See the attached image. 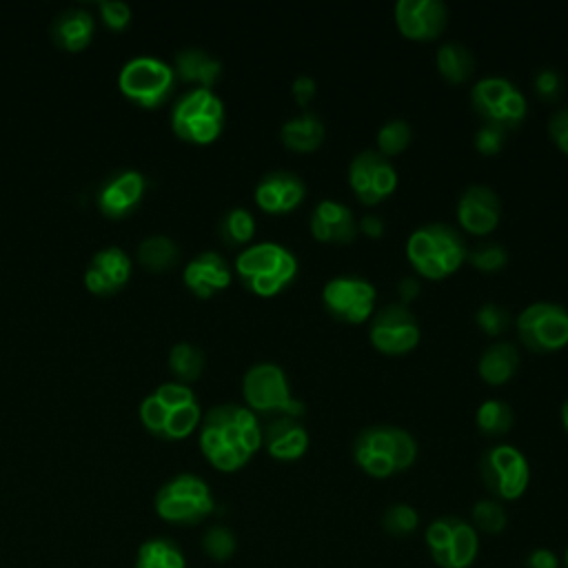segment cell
I'll return each instance as SVG.
<instances>
[{"mask_svg": "<svg viewBox=\"0 0 568 568\" xmlns=\"http://www.w3.org/2000/svg\"><path fill=\"white\" fill-rule=\"evenodd\" d=\"M257 209L271 215H284L297 209L306 197V182L286 169L264 173L253 191Z\"/></svg>", "mask_w": 568, "mask_h": 568, "instance_id": "obj_19", "label": "cell"}, {"mask_svg": "<svg viewBox=\"0 0 568 568\" xmlns=\"http://www.w3.org/2000/svg\"><path fill=\"white\" fill-rule=\"evenodd\" d=\"M457 224L470 235H488L501 220V200L488 184L466 186L455 204Z\"/></svg>", "mask_w": 568, "mask_h": 568, "instance_id": "obj_18", "label": "cell"}, {"mask_svg": "<svg viewBox=\"0 0 568 568\" xmlns=\"http://www.w3.org/2000/svg\"><path fill=\"white\" fill-rule=\"evenodd\" d=\"M131 275V260L120 246L100 248L84 271V284L98 295L115 293Z\"/></svg>", "mask_w": 568, "mask_h": 568, "instance_id": "obj_22", "label": "cell"}, {"mask_svg": "<svg viewBox=\"0 0 568 568\" xmlns=\"http://www.w3.org/2000/svg\"><path fill=\"white\" fill-rule=\"evenodd\" d=\"M357 231H362L368 237H382L386 231V222L379 213H364L357 220Z\"/></svg>", "mask_w": 568, "mask_h": 568, "instance_id": "obj_47", "label": "cell"}, {"mask_svg": "<svg viewBox=\"0 0 568 568\" xmlns=\"http://www.w3.org/2000/svg\"><path fill=\"white\" fill-rule=\"evenodd\" d=\"M204 351L191 342H178L169 351V368L178 377L175 382H195L204 371Z\"/></svg>", "mask_w": 568, "mask_h": 568, "instance_id": "obj_33", "label": "cell"}, {"mask_svg": "<svg viewBox=\"0 0 568 568\" xmlns=\"http://www.w3.org/2000/svg\"><path fill=\"white\" fill-rule=\"evenodd\" d=\"M320 300L324 311L344 324H364L377 311L375 284L355 273H342L326 280Z\"/></svg>", "mask_w": 568, "mask_h": 568, "instance_id": "obj_13", "label": "cell"}, {"mask_svg": "<svg viewBox=\"0 0 568 568\" xmlns=\"http://www.w3.org/2000/svg\"><path fill=\"white\" fill-rule=\"evenodd\" d=\"M215 510L209 484L191 473L171 477L155 493V513L160 519L178 526H195Z\"/></svg>", "mask_w": 568, "mask_h": 568, "instance_id": "obj_7", "label": "cell"}, {"mask_svg": "<svg viewBox=\"0 0 568 568\" xmlns=\"http://www.w3.org/2000/svg\"><path fill=\"white\" fill-rule=\"evenodd\" d=\"M424 544L437 568H470L479 555V532L459 515H442L424 530Z\"/></svg>", "mask_w": 568, "mask_h": 568, "instance_id": "obj_8", "label": "cell"}, {"mask_svg": "<svg viewBox=\"0 0 568 568\" xmlns=\"http://www.w3.org/2000/svg\"><path fill=\"white\" fill-rule=\"evenodd\" d=\"M419 291H422V286H419V280L417 277H402L399 282H397V295H399V304H404V306H408L417 295H419Z\"/></svg>", "mask_w": 568, "mask_h": 568, "instance_id": "obj_48", "label": "cell"}, {"mask_svg": "<svg viewBox=\"0 0 568 568\" xmlns=\"http://www.w3.org/2000/svg\"><path fill=\"white\" fill-rule=\"evenodd\" d=\"M255 215L244 206L229 209L217 224V233L226 246H248L255 235Z\"/></svg>", "mask_w": 568, "mask_h": 568, "instance_id": "obj_32", "label": "cell"}, {"mask_svg": "<svg viewBox=\"0 0 568 568\" xmlns=\"http://www.w3.org/2000/svg\"><path fill=\"white\" fill-rule=\"evenodd\" d=\"M413 140V126L404 120V118H390L386 120L379 129H377V135H375V144L384 158H395L399 153H404L408 149Z\"/></svg>", "mask_w": 568, "mask_h": 568, "instance_id": "obj_36", "label": "cell"}, {"mask_svg": "<svg viewBox=\"0 0 568 568\" xmlns=\"http://www.w3.org/2000/svg\"><path fill=\"white\" fill-rule=\"evenodd\" d=\"M315 93H317V82H315L313 75L300 73V75L293 78V82H291V98L295 100L300 111L308 109V104L313 102Z\"/></svg>", "mask_w": 568, "mask_h": 568, "instance_id": "obj_44", "label": "cell"}, {"mask_svg": "<svg viewBox=\"0 0 568 568\" xmlns=\"http://www.w3.org/2000/svg\"><path fill=\"white\" fill-rule=\"evenodd\" d=\"M138 260L149 271H169L180 260V248L166 235H149L138 246Z\"/></svg>", "mask_w": 568, "mask_h": 568, "instance_id": "obj_34", "label": "cell"}, {"mask_svg": "<svg viewBox=\"0 0 568 568\" xmlns=\"http://www.w3.org/2000/svg\"><path fill=\"white\" fill-rule=\"evenodd\" d=\"M559 419H561V426L566 428V433H568V399L561 404V408H559Z\"/></svg>", "mask_w": 568, "mask_h": 568, "instance_id": "obj_49", "label": "cell"}, {"mask_svg": "<svg viewBox=\"0 0 568 568\" xmlns=\"http://www.w3.org/2000/svg\"><path fill=\"white\" fill-rule=\"evenodd\" d=\"M173 73L184 82L195 84V89H213L222 75V62L204 49L189 47L175 53Z\"/></svg>", "mask_w": 568, "mask_h": 568, "instance_id": "obj_27", "label": "cell"}, {"mask_svg": "<svg viewBox=\"0 0 568 568\" xmlns=\"http://www.w3.org/2000/svg\"><path fill=\"white\" fill-rule=\"evenodd\" d=\"M519 342L530 353H555L568 346V308L559 302L537 300L515 317Z\"/></svg>", "mask_w": 568, "mask_h": 568, "instance_id": "obj_12", "label": "cell"}, {"mask_svg": "<svg viewBox=\"0 0 568 568\" xmlns=\"http://www.w3.org/2000/svg\"><path fill=\"white\" fill-rule=\"evenodd\" d=\"M368 339L377 353L397 357L417 348L422 339V326L408 306L388 302L377 306L368 320Z\"/></svg>", "mask_w": 568, "mask_h": 568, "instance_id": "obj_14", "label": "cell"}, {"mask_svg": "<svg viewBox=\"0 0 568 568\" xmlns=\"http://www.w3.org/2000/svg\"><path fill=\"white\" fill-rule=\"evenodd\" d=\"M475 424L477 430L484 437H504L510 433L513 424H515V413L513 406L506 399L499 397H488L484 399L477 410H475Z\"/></svg>", "mask_w": 568, "mask_h": 568, "instance_id": "obj_31", "label": "cell"}, {"mask_svg": "<svg viewBox=\"0 0 568 568\" xmlns=\"http://www.w3.org/2000/svg\"><path fill=\"white\" fill-rule=\"evenodd\" d=\"M202 550L213 561H229L237 550L235 532L224 524H211L202 535Z\"/></svg>", "mask_w": 568, "mask_h": 568, "instance_id": "obj_38", "label": "cell"}, {"mask_svg": "<svg viewBox=\"0 0 568 568\" xmlns=\"http://www.w3.org/2000/svg\"><path fill=\"white\" fill-rule=\"evenodd\" d=\"M173 82H175L173 67L153 55L131 58L129 62H124L118 75L120 91L129 100L149 109L162 104L169 98Z\"/></svg>", "mask_w": 568, "mask_h": 568, "instance_id": "obj_15", "label": "cell"}, {"mask_svg": "<svg viewBox=\"0 0 568 568\" xmlns=\"http://www.w3.org/2000/svg\"><path fill=\"white\" fill-rule=\"evenodd\" d=\"M300 264L295 253L280 242H255L244 246L235 257V273L242 284L260 295L273 297L293 284Z\"/></svg>", "mask_w": 568, "mask_h": 568, "instance_id": "obj_4", "label": "cell"}, {"mask_svg": "<svg viewBox=\"0 0 568 568\" xmlns=\"http://www.w3.org/2000/svg\"><path fill=\"white\" fill-rule=\"evenodd\" d=\"M524 568H561V559L555 550L539 546L524 557Z\"/></svg>", "mask_w": 568, "mask_h": 568, "instance_id": "obj_46", "label": "cell"}, {"mask_svg": "<svg viewBox=\"0 0 568 568\" xmlns=\"http://www.w3.org/2000/svg\"><path fill=\"white\" fill-rule=\"evenodd\" d=\"M417 453V439L395 424L364 426L353 439V462L375 479H386L408 470L415 464Z\"/></svg>", "mask_w": 568, "mask_h": 568, "instance_id": "obj_2", "label": "cell"}, {"mask_svg": "<svg viewBox=\"0 0 568 568\" xmlns=\"http://www.w3.org/2000/svg\"><path fill=\"white\" fill-rule=\"evenodd\" d=\"M173 131L193 144L213 142L224 126V102L213 89H189L171 111Z\"/></svg>", "mask_w": 568, "mask_h": 568, "instance_id": "obj_9", "label": "cell"}, {"mask_svg": "<svg viewBox=\"0 0 568 568\" xmlns=\"http://www.w3.org/2000/svg\"><path fill=\"white\" fill-rule=\"evenodd\" d=\"M51 36L58 47L67 51H80L91 42L93 18L82 9H67L53 20Z\"/></svg>", "mask_w": 568, "mask_h": 568, "instance_id": "obj_28", "label": "cell"}, {"mask_svg": "<svg viewBox=\"0 0 568 568\" xmlns=\"http://www.w3.org/2000/svg\"><path fill=\"white\" fill-rule=\"evenodd\" d=\"M324 138H326L324 120L311 109H304V111L295 113L280 129L282 144L293 153L317 151L322 146Z\"/></svg>", "mask_w": 568, "mask_h": 568, "instance_id": "obj_25", "label": "cell"}, {"mask_svg": "<svg viewBox=\"0 0 568 568\" xmlns=\"http://www.w3.org/2000/svg\"><path fill=\"white\" fill-rule=\"evenodd\" d=\"M197 439L213 468L233 473L262 448V424L246 404H217L202 415Z\"/></svg>", "mask_w": 568, "mask_h": 568, "instance_id": "obj_1", "label": "cell"}, {"mask_svg": "<svg viewBox=\"0 0 568 568\" xmlns=\"http://www.w3.org/2000/svg\"><path fill=\"white\" fill-rule=\"evenodd\" d=\"M144 193V178L138 171H120L111 175L100 193H98V206L109 217H122L131 213Z\"/></svg>", "mask_w": 568, "mask_h": 568, "instance_id": "obj_23", "label": "cell"}, {"mask_svg": "<svg viewBox=\"0 0 568 568\" xmlns=\"http://www.w3.org/2000/svg\"><path fill=\"white\" fill-rule=\"evenodd\" d=\"M466 262L481 273H497L508 264V248L499 242H481L468 248Z\"/></svg>", "mask_w": 568, "mask_h": 568, "instance_id": "obj_40", "label": "cell"}, {"mask_svg": "<svg viewBox=\"0 0 568 568\" xmlns=\"http://www.w3.org/2000/svg\"><path fill=\"white\" fill-rule=\"evenodd\" d=\"M470 524L477 532L495 537L506 530L508 513L501 501H497L493 497H481L470 508Z\"/></svg>", "mask_w": 568, "mask_h": 568, "instance_id": "obj_35", "label": "cell"}, {"mask_svg": "<svg viewBox=\"0 0 568 568\" xmlns=\"http://www.w3.org/2000/svg\"><path fill=\"white\" fill-rule=\"evenodd\" d=\"M435 67L446 82L464 84L475 73V55L466 44L457 40H446L437 47Z\"/></svg>", "mask_w": 568, "mask_h": 568, "instance_id": "obj_29", "label": "cell"}, {"mask_svg": "<svg viewBox=\"0 0 568 568\" xmlns=\"http://www.w3.org/2000/svg\"><path fill=\"white\" fill-rule=\"evenodd\" d=\"M140 419L160 437L184 439L200 426L202 410L186 384L164 382L140 404Z\"/></svg>", "mask_w": 568, "mask_h": 568, "instance_id": "obj_5", "label": "cell"}, {"mask_svg": "<svg viewBox=\"0 0 568 568\" xmlns=\"http://www.w3.org/2000/svg\"><path fill=\"white\" fill-rule=\"evenodd\" d=\"M311 235L326 244H346L357 235V220L348 204L335 197H322L315 202L308 215Z\"/></svg>", "mask_w": 568, "mask_h": 568, "instance_id": "obj_20", "label": "cell"}, {"mask_svg": "<svg viewBox=\"0 0 568 568\" xmlns=\"http://www.w3.org/2000/svg\"><path fill=\"white\" fill-rule=\"evenodd\" d=\"M135 568H186V557L173 539L153 537L138 548Z\"/></svg>", "mask_w": 568, "mask_h": 568, "instance_id": "obj_30", "label": "cell"}, {"mask_svg": "<svg viewBox=\"0 0 568 568\" xmlns=\"http://www.w3.org/2000/svg\"><path fill=\"white\" fill-rule=\"evenodd\" d=\"M242 395L255 415L302 417L306 413L304 402L293 395L284 368L275 362H257L248 366L242 377Z\"/></svg>", "mask_w": 568, "mask_h": 568, "instance_id": "obj_6", "label": "cell"}, {"mask_svg": "<svg viewBox=\"0 0 568 568\" xmlns=\"http://www.w3.org/2000/svg\"><path fill=\"white\" fill-rule=\"evenodd\" d=\"M393 18L404 38L430 42L448 27V4L442 0H397Z\"/></svg>", "mask_w": 568, "mask_h": 568, "instance_id": "obj_17", "label": "cell"}, {"mask_svg": "<svg viewBox=\"0 0 568 568\" xmlns=\"http://www.w3.org/2000/svg\"><path fill=\"white\" fill-rule=\"evenodd\" d=\"M100 16L111 29H122L131 20V7L122 0H102L100 2Z\"/></svg>", "mask_w": 568, "mask_h": 568, "instance_id": "obj_43", "label": "cell"}, {"mask_svg": "<svg viewBox=\"0 0 568 568\" xmlns=\"http://www.w3.org/2000/svg\"><path fill=\"white\" fill-rule=\"evenodd\" d=\"M231 268L217 251H204L184 266V284L197 297H211L231 284Z\"/></svg>", "mask_w": 568, "mask_h": 568, "instance_id": "obj_24", "label": "cell"}, {"mask_svg": "<svg viewBox=\"0 0 568 568\" xmlns=\"http://www.w3.org/2000/svg\"><path fill=\"white\" fill-rule=\"evenodd\" d=\"M506 135L508 131H504L501 126H495V124H481L477 131H475V149L484 155H495L504 149V142H506Z\"/></svg>", "mask_w": 568, "mask_h": 568, "instance_id": "obj_42", "label": "cell"}, {"mask_svg": "<svg viewBox=\"0 0 568 568\" xmlns=\"http://www.w3.org/2000/svg\"><path fill=\"white\" fill-rule=\"evenodd\" d=\"M346 180L353 195L364 206H375L397 189L399 175L388 158L375 149H364L351 158Z\"/></svg>", "mask_w": 568, "mask_h": 568, "instance_id": "obj_16", "label": "cell"}, {"mask_svg": "<svg viewBox=\"0 0 568 568\" xmlns=\"http://www.w3.org/2000/svg\"><path fill=\"white\" fill-rule=\"evenodd\" d=\"M479 477L497 501H517L530 484V464L513 444H493L479 457Z\"/></svg>", "mask_w": 568, "mask_h": 568, "instance_id": "obj_10", "label": "cell"}, {"mask_svg": "<svg viewBox=\"0 0 568 568\" xmlns=\"http://www.w3.org/2000/svg\"><path fill=\"white\" fill-rule=\"evenodd\" d=\"M470 104L486 124L501 126L504 131L517 129L528 113L526 95L504 75L479 78L470 87Z\"/></svg>", "mask_w": 568, "mask_h": 568, "instance_id": "obj_11", "label": "cell"}, {"mask_svg": "<svg viewBox=\"0 0 568 568\" xmlns=\"http://www.w3.org/2000/svg\"><path fill=\"white\" fill-rule=\"evenodd\" d=\"M513 322L515 320H513L510 311L499 302L488 300L475 308V324L488 337H501L513 326Z\"/></svg>", "mask_w": 568, "mask_h": 568, "instance_id": "obj_39", "label": "cell"}, {"mask_svg": "<svg viewBox=\"0 0 568 568\" xmlns=\"http://www.w3.org/2000/svg\"><path fill=\"white\" fill-rule=\"evenodd\" d=\"M468 255V244L457 226L446 222H428L406 240V260L417 275L428 280H444L462 268Z\"/></svg>", "mask_w": 568, "mask_h": 568, "instance_id": "obj_3", "label": "cell"}, {"mask_svg": "<svg viewBox=\"0 0 568 568\" xmlns=\"http://www.w3.org/2000/svg\"><path fill=\"white\" fill-rule=\"evenodd\" d=\"M535 95L544 102H557L564 93V75L555 67H541L532 75Z\"/></svg>", "mask_w": 568, "mask_h": 568, "instance_id": "obj_41", "label": "cell"}, {"mask_svg": "<svg viewBox=\"0 0 568 568\" xmlns=\"http://www.w3.org/2000/svg\"><path fill=\"white\" fill-rule=\"evenodd\" d=\"M308 430L300 417H271L262 426V446L277 462H295L308 450Z\"/></svg>", "mask_w": 568, "mask_h": 568, "instance_id": "obj_21", "label": "cell"}, {"mask_svg": "<svg viewBox=\"0 0 568 568\" xmlns=\"http://www.w3.org/2000/svg\"><path fill=\"white\" fill-rule=\"evenodd\" d=\"M561 566H564V568H568V546H566V550H564V557H561Z\"/></svg>", "mask_w": 568, "mask_h": 568, "instance_id": "obj_50", "label": "cell"}, {"mask_svg": "<svg viewBox=\"0 0 568 568\" xmlns=\"http://www.w3.org/2000/svg\"><path fill=\"white\" fill-rule=\"evenodd\" d=\"M519 362H521V355L513 342L495 339L481 351L477 359V373L486 384L501 386L515 377Z\"/></svg>", "mask_w": 568, "mask_h": 568, "instance_id": "obj_26", "label": "cell"}, {"mask_svg": "<svg viewBox=\"0 0 568 568\" xmlns=\"http://www.w3.org/2000/svg\"><path fill=\"white\" fill-rule=\"evenodd\" d=\"M548 135L552 144L568 155V106L557 109L548 120Z\"/></svg>", "mask_w": 568, "mask_h": 568, "instance_id": "obj_45", "label": "cell"}, {"mask_svg": "<svg viewBox=\"0 0 568 568\" xmlns=\"http://www.w3.org/2000/svg\"><path fill=\"white\" fill-rule=\"evenodd\" d=\"M382 528L390 537H410L419 528V513L406 501H395L384 508Z\"/></svg>", "mask_w": 568, "mask_h": 568, "instance_id": "obj_37", "label": "cell"}]
</instances>
